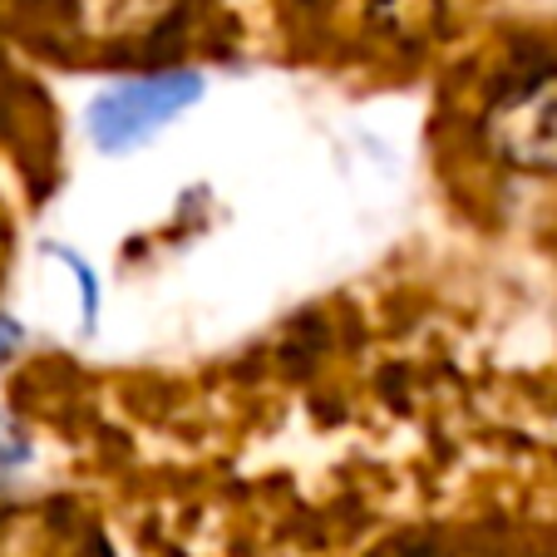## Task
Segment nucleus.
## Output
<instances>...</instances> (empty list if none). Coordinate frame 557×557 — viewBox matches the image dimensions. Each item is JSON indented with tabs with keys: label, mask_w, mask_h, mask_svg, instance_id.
Returning <instances> with one entry per match:
<instances>
[{
	"label": "nucleus",
	"mask_w": 557,
	"mask_h": 557,
	"mask_svg": "<svg viewBox=\"0 0 557 557\" xmlns=\"http://www.w3.org/2000/svg\"><path fill=\"white\" fill-rule=\"evenodd\" d=\"M50 252L74 272V282H79V326L95 331V321H99V282H95V267H89L79 252H70V247H50Z\"/></svg>",
	"instance_id": "3"
},
{
	"label": "nucleus",
	"mask_w": 557,
	"mask_h": 557,
	"mask_svg": "<svg viewBox=\"0 0 557 557\" xmlns=\"http://www.w3.org/2000/svg\"><path fill=\"white\" fill-rule=\"evenodd\" d=\"M494 144L523 169H557V79H537L498 109Z\"/></svg>",
	"instance_id": "2"
},
{
	"label": "nucleus",
	"mask_w": 557,
	"mask_h": 557,
	"mask_svg": "<svg viewBox=\"0 0 557 557\" xmlns=\"http://www.w3.org/2000/svg\"><path fill=\"white\" fill-rule=\"evenodd\" d=\"M202 89H208V79L193 70H169V74H148V79L109 85L89 104V138H95L99 153H134L153 134H163L183 109L198 104Z\"/></svg>",
	"instance_id": "1"
}]
</instances>
